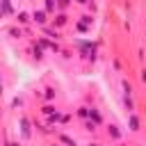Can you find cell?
Here are the masks:
<instances>
[{
    "label": "cell",
    "mask_w": 146,
    "mask_h": 146,
    "mask_svg": "<svg viewBox=\"0 0 146 146\" xmlns=\"http://www.w3.org/2000/svg\"><path fill=\"white\" fill-rule=\"evenodd\" d=\"M75 116H78V119H82V121H84V119H89V105H80V107H78V112H75Z\"/></svg>",
    "instance_id": "obj_17"
},
{
    "label": "cell",
    "mask_w": 146,
    "mask_h": 146,
    "mask_svg": "<svg viewBox=\"0 0 146 146\" xmlns=\"http://www.w3.org/2000/svg\"><path fill=\"white\" fill-rule=\"evenodd\" d=\"M55 137H57V141L62 146H78V139L71 137V135H66V132H55Z\"/></svg>",
    "instance_id": "obj_6"
},
{
    "label": "cell",
    "mask_w": 146,
    "mask_h": 146,
    "mask_svg": "<svg viewBox=\"0 0 146 146\" xmlns=\"http://www.w3.org/2000/svg\"><path fill=\"white\" fill-rule=\"evenodd\" d=\"M9 34H11L14 39H23V34H25V27H23V25H14V27H9Z\"/></svg>",
    "instance_id": "obj_15"
},
{
    "label": "cell",
    "mask_w": 146,
    "mask_h": 146,
    "mask_svg": "<svg viewBox=\"0 0 146 146\" xmlns=\"http://www.w3.org/2000/svg\"><path fill=\"white\" fill-rule=\"evenodd\" d=\"M2 94H5V87H2V82H0V98H2Z\"/></svg>",
    "instance_id": "obj_29"
},
{
    "label": "cell",
    "mask_w": 146,
    "mask_h": 146,
    "mask_svg": "<svg viewBox=\"0 0 146 146\" xmlns=\"http://www.w3.org/2000/svg\"><path fill=\"white\" fill-rule=\"evenodd\" d=\"M48 16H50V14H48L46 9H34V11H32V23H34V25H39V27H43V25H48V23H50V21H48Z\"/></svg>",
    "instance_id": "obj_2"
},
{
    "label": "cell",
    "mask_w": 146,
    "mask_h": 146,
    "mask_svg": "<svg viewBox=\"0 0 146 146\" xmlns=\"http://www.w3.org/2000/svg\"><path fill=\"white\" fill-rule=\"evenodd\" d=\"M50 25H55L57 30L66 27V25H68V14H66V11H62V9H59V11H55V14H52V21H50Z\"/></svg>",
    "instance_id": "obj_3"
},
{
    "label": "cell",
    "mask_w": 146,
    "mask_h": 146,
    "mask_svg": "<svg viewBox=\"0 0 146 146\" xmlns=\"http://www.w3.org/2000/svg\"><path fill=\"white\" fill-rule=\"evenodd\" d=\"M0 14H2V16H11V14H14L11 0H0Z\"/></svg>",
    "instance_id": "obj_11"
},
{
    "label": "cell",
    "mask_w": 146,
    "mask_h": 146,
    "mask_svg": "<svg viewBox=\"0 0 146 146\" xmlns=\"http://www.w3.org/2000/svg\"><path fill=\"white\" fill-rule=\"evenodd\" d=\"M43 9L52 16L55 11H59V7H57V0H43Z\"/></svg>",
    "instance_id": "obj_14"
},
{
    "label": "cell",
    "mask_w": 146,
    "mask_h": 146,
    "mask_svg": "<svg viewBox=\"0 0 146 146\" xmlns=\"http://www.w3.org/2000/svg\"><path fill=\"white\" fill-rule=\"evenodd\" d=\"M89 119H91L94 123L100 125V123H103V114H100V110H98V107H89Z\"/></svg>",
    "instance_id": "obj_12"
},
{
    "label": "cell",
    "mask_w": 146,
    "mask_h": 146,
    "mask_svg": "<svg viewBox=\"0 0 146 146\" xmlns=\"http://www.w3.org/2000/svg\"><path fill=\"white\" fill-rule=\"evenodd\" d=\"M144 146H146V144H144Z\"/></svg>",
    "instance_id": "obj_33"
},
{
    "label": "cell",
    "mask_w": 146,
    "mask_h": 146,
    "mask_svg": "<svg viewBox=\"0 0 146 146\" xmlns=\"http://www.w3.org/2000/svg\"><path fill=\"white\" fill-rule=\"evenodd\" d=\"M82 125H84V130H87V132H98V123H94L91 119H84V121H82Z\"/></svg>",
    "instance_id": "obj_18"
},
{
    "label": "cell",
    "mask_w": 146,
    "mask_h": 146,
    "mask_svg": "<svg viewBox=\"0 0 146 146\" xmlns=\"http://www.w3.org/2000/svg\"><path fill=\"white\" fill-rule=\"evenodd\" d=\"M32 121L27 119V114H21V119H18V128H21V137L23 139H30L32 137Z\"/></svg>",
    "instance_id": "obj_1"
},
{
    "label": "cell",
    "mask_w": 146,
    "mask_h": 146,
    "mask_svg": "<svg viewBox=\"0 0 146 146\" xmlns=\"http://www.w3.org/2000/svg\"><path fill=\"white\" fill-rule=\"evenodd\" d=\"M30 23H32V11H25V9H23V11L16 14V25H23V27H25V25H30Z\"/></svg>",
    "instance_id": "obj_7"
},
{
    "label": "cell",
    "mask_w": 146,
    "mask_h": 146,
    "mask_svg": "<svg viewBox=\"0 0 146 146\" xmlns=\"http://www.w3.org/2000/svg\"><path fill=\"white\" fill-rule=\"evenodd\" d=\"M43 91H46V94H43V100H46V103H52V100L57 98V89H55V87H46Z\"/></svg>",
    "instance_id": "obj_13"
},
{
    "label": "cell",
    "mask_w": 146,
    "mask_h": 146,
    "mask_svg": "<svg viewBox=\"0 0 146 146\" xmlns=\"http://www.w3.org/2000/svg\"><path fill=\"white\" fill-rule=\"evenodd\" d=\"M128 130H130V132H139V130H141V119H139L135 112L128 114Z\"/></svg>",
    "instance_id": "obj_5"
},
{
    "label": "cell",
    "mask_w": 146,
    "mask_h": 146,
    "mask_svg": "<svg viewBox=\"0 0 146 146\" xmlns=\"http://www.w3.org/2000/svg\"><path fill=\"white\" fill-rule=\"evenodd\" d=\"M80 18H82V23H87V25H91V23H94V14H82Z\"/></svg>",
    "instance_id": "obj_22"
},
{
    "label": "cell",
    "mask_w": 146,
    "mask_h": 146,
    "mask_svg": "<svg viewBox=\"0 0 146 146\" xmlns=\"http://www.w3.org/2000/svg\"><path fill=\"white\" fill-rule=\"evenodd\" d=\"M41 32H43L48 39H52V41H59V39H62V32H59L55 25H50V23H48V25H43V27H41Z\"/></svg>",
    "instance_id": "obj_4"
},
{
    "label": "cell",
    "mask_w": 146,
    "mask_h": 146,
    "mask_svg": "<svg viewBox=\"0 0 146 146\" xmlns=\"http://www.w3.org/2000/svg\"><path fill=\"white\" fill-rule=\"evenodd\" d=\"M0 82H2V73H0Z\"/></svg>",
    "instance_id": "obj_31"
},
{
    "label": "cell",
    "mask_w": 146,
    "mask_h": 146,
    "mask_svg": "<svg viewBox=\"0 0 146 146\" xmlns=\"http://www.w3.org/2000/svg\"><path fill=\"white\" fill-rule=\"evenodd\" d=\"M50 146H62V144H59V141H55V144H50Z\"/></svg>",
    "instance_id": "obj_30"
},
{
    "label": "cell",
    "mask_w": 146,
    "mask_h": 146,
    "mask_svg": "<svg viewBox=\"0 0 146 146\" xmlns=\"http://www.w3.org/2000/svg\"><path fill=\"white\" fill-rule=\"evenodd\" d=\"M71 121V114H62V121H59V125H66Z\"/></svg>",
    "instance_id": "obj_24"
},
{
    "label": "cell",
    "mask_w": 146,
    "mask_h": 146,
    "mask_svg": "<svg viewBox=\"0 0 146 146\" xmlns=\"http://www.w3.org/2000/svg\"><path fill=\"white\" fill-rule=\"evenodd\" d=\"M30 52H32V57H34L36 62H41V59H43V48H41L36 41H32V46H30Z\"/></svg>",
    "instance_id": "obj_9"
},
{
    "label": "cell",
    "mask_w": 146,
    "mask_h": 146,
    "mask_svg": "<svg viewBox=\"0 0 146 146\" xmlns=\"http://www.w3.org/2000/svg\"><path fill=\"white\" fill-rule=\"evenodd\" d=\"M75 30H78L80 34H89V30H91V25H87V23H82V21H80V23H75Z\"/></svg>",
    "instance_id": "obj_19"
},
{
    "label": "cell",
    "mask_w": 146,
    "mask_h": 146,
    "mask_svg": "<svg viewBox=\"0 0 146 146\" xmlns=\"http://www.w3.org/2000/svg\"><path fill=\"white\" fill-rule=\"evenodd\" d=\"M107 137H110V139H116V141H119V139H123V132L119 130V125L110 123V125H107Z\"/></svg>",
    "instance_id": "obj_8"
},
{
    "label": "cell",
    "mask_w": 146,
    "mask_h": 146,
    "mask_svg": "<svg viewBox=\"0 0 146 146\" xmlns=\"http://www.w3.org/2000/svg\"><path fill=\"white\" fill-rule=\"evenodd\" d=\"M5 146H21V144H18V141H7Z\"/></svg>",
    "instance_id": "obj_28"
},
{
    "label": "cell",
    "mask_w": 146,
    "mask_h": 146,
    "mask_svg": "<svg viewBox=\"0 0 146 146\" xmlns=\"http://www.w3.org/2000/svg\"><path fill=\"white\" fill-rule=\"evenodd\" d=\"M0 18H2V14H0Z\"/></svg>",
    "instance_id": "obj_32"
},
{
    "label": "cell",
    "mask_w": 146,
    "mask_h": 146,
    "mask_svg": "<svg viewBox=\"0 0 146 146\" xmlns=\"http://www.w3.org/2000/svg\"><path fill=\"white\" fill-rule=\"evenodd\" d=\"M84 146H103V144H100V141H87Z\"/></svg>",
    "instance_id": "obj_27"
},
{
    "label": "cell",
    "mask_w": 146,
    "mask_h": 146,
    "mask_svg": "<svg viewBox=\"0 0 146 146\" xmlns=\"http://www.w3.org/2000/svg\"><path fill=\"white\" fill-rule=\"evenodd\" d=\"M39 112H41L43 116H50V114H55V112H57V107H55V105H50V103H43Z\"/></svg>",
    "instance_id": "obj_16"
},
{
    "label": "cell",
    "mask_w": 146,
    "mask_h": 146,
    "mask_svg": "<svg viewBox=\"0 0 146 146\" xmlns=\"http://www.w3.org/2000/svg\"><path fill=\"white\" fill-rule=\"evenodd\" d=\"M73 2H75V5H80V7H87V5H89V0H73Z\"/></svg>",
    "instance_id": "obj_26"
},
{
    "label": "cell",
    "mask_w": 146,
    "mask_h": 146,
    "mask_svg": "<svg viewBox=\"0 0 146 146\" xmlns=\"http://www.w3.org/2000/svg\"><path fill=\"white\" fill-rule=\"evenodd\" d=\"M121 89H123V96H130V98L135 96V87H132V82L125 80V78L121 80Z\"/></svg>",
    "instance_id": "obj_10"
},
{
    "label": "cell",
    "mask_w": 146,
    "mask_h": 146,
    "mask_svg": "<svg viewBox=\"0 0 146 146\" xmlns=\"http://www.w3.org/2000/svg\"><path fill=\"white\" fill-rule=\"evenodd\" d=\"M139 80H141V82H144V84H146V66H144V68H141V71H139Z\"/></svg>",
    "instance_id": "obj_25"
},
{
    "label": "cell",
    "mask_w": 146,
    "mask_h": 146,
    "mask_svg": "<svg viewBox=\"0 0 146 146\" xmlns=\"http://www.w3.org/2000/svg\"><path fill=\"white\" fill-rule=\"evenodd\" d=\"M71 5H73V0H57V7H59L62 11H66Z\"/></svg>",
    "instance_id": "obj_21"
},
{
    "label": "cell",
    "mask_w": 146,
    "mask_h": 146,
    "mask_svg": "<svg viewBox=\"0 0 146 146\" xmlns=\"http://www.w3.org/2000/svg\"><path fill=\"white\" fill-rule=\"evenodd\" d=\"M123 105H125V110H128V114H130V112H135V100H132L130 96H123Z\"/></svg>",
    "instance_id": "obj_20"
},
{
    "label": "cell",
    "mask_w": 146,
    "mask_h": 146,
    "mask_svg": "<svg viewBox=\"0 0 146 146\" xmlns=\"http://www.w3.org/2000/svg\"><path fill=\"white\" fill-rule=\"evenodd\" d=\"M11 107H14V110H16V107H23V98H18V96H16V98L11 100Z\"/></svg>",
    "instance_id": "obj_23"
}]
</instances>
